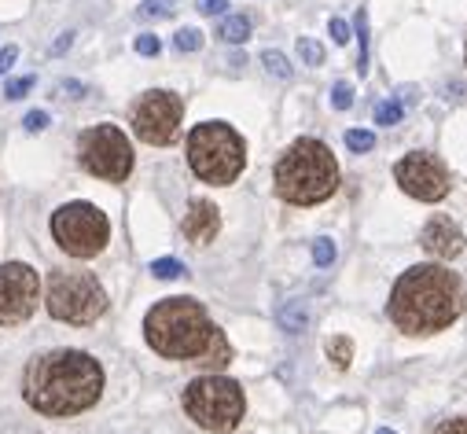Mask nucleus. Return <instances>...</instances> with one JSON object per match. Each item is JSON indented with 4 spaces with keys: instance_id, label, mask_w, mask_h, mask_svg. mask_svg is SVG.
<instances>
[{
    "instance_id": "1",
    "label": "nucleus",
    "mask_w": 467,
    "mask_h": 434,
    "mask_svg": "<svg viewBox=\"0 0 467 434\" xmlns=\"http://www.w3.org/2000/svg\"><path fill=\"white\" fill-rule=\"evenodd\" d=\"M144 339L170 361H195L206 368H224L232 361L228 339L195 298H162L151 305L144 316Z\"/></svg>"
},
{
    "instance_id": "2",
    "label": "nucleus",
    "mask_w": 467,
    "mask_h": 434,
    "mask_svg": "<svg viewBox=\"0 0 467 434\" xmlns=\"http://www.w3.org/2000/svg\"><path fill=\"white\" fill-rule=\"evenodd\" d=\"M26 401L45 416H78L103 394V368L81 350H48L26 365Z\"/></svg>"
},
{
    "instance_id": "3",
    "label": "nucleus",
    "mask_w": 467,
    "mask_h": 434,
    "mask_svg": "<svg viewBox=\"0 0 467 434\" xmlns=\"http://www.w3.org/2000/svg\"><path fill=\"white\" fill-rule=\"evenodd\" d=\"M463 313V284L445 265H412L390 291V320L405 336H434Z\"/></svg>"
},
{
    "instance_id": "4",
    "label": "nucleus",
    "mask_w": 467,
    "mask_h": 434,
    "mask_svg": "<svg viewBox=\"0 0 467 434\" xmlns=\"http://www.w3.org/2000/svg\"><path fill=\"white\" fill-rule=\"evenodd\" d=\"M276 195L284 202H295V206H317L324 199L335 195L338 188V166L331 159V148L313 140V137H302L295 140L280 162H276Z\"/></svg>"
},
{
    "instance_id": "5",
    "label": "nucleus",
    "mask_w": 467,
    "mask_h": 434,
    "mask_svg": "<svg viewBox=\"0 0 467 434\" xmlns=\"http://www.w3.org/2000/svg\"><path fill=\"white\" fill-rule=\"evenodd\" d=\"M244 137L224 122H202L188 133V166L206 184H232L244 173Z\"/></svg>"
},
{
    "instance_id": "6",
    "label": "nucleus",
    "mask_w": 467,
    "mask_h": 434,
    "mask_svg": "<svg viewBox=\"0 0 467 434\" xmlns=\"http://www.w3.org/2000/svg\"><path fill=\"white\" fill-rule=\"evenodd\" d=\"M184 412L202 427V430H232L244 412H247V398L240 390L236 379H224V376H202L192 379L184 387Z\"/></svg>"
},
{
    "instance_id": "7",
    "label": "nucleus",
    "mask_w": 467,
    "mask_h": 434,
    "mask_svg": "<svg viewBox=\"0 0 467 434\" xmlns=\"http://www.w3.org/2000/svg\"><path fill=\"white\" fill-rule=\"evenodd\" d=\"M45 305L63 324H92V320H99L107 313V291L99 287V280L92 273L56 269L48 276Z\"/></svg>"
},
{
    "instance_id": "8",
    "label": "nucleus",
    "mask_w": 467,
    "mask_h": 434,
    "mask_svg": "<svg viewBox=\"0 0 467 434\" xmlns=\"http://www.w3.org/2000/svg\"><path fill=\"white\" fill-rule=\"evenodd\" d=\"M52 236L70 258H96L110 240V222L92 202H67L52 213Z\"/></svg>"
},
{
    "instance_id": "9",
    "label": "nucleus",
    "mask_w": 467,
    "mask_h": 434,
    "mask_svg": "<svg viewBox=\"0 0 467 434\" xmlns=\"http://www.w3.org/2000/svg\"><path fill=\"white\" fill-rule=\"evenodd\" d=\"M78 159L92 177L110 181V184H122L133 173V148H130V140L119 126L85 129L81 144H78Z\"/></svg>"
},
{
    "instance_id": "10",
    "label": "nucleus",
    "mask_w": 467,
    "mask_h": 434,
    "mask_svg": "<svg viewBox=\"0 0 467 434\" xmlns=\"http://www.w3.org/2000/svg\"><path fill=\"white\" fill-rule=\"evenodd\" d=\"M181 119H184V103H181L173 92L151 88V92H144L140 103L133 107V133H137L144 144L166 148V144L177 140Z\"/></svg>"
},
{
    "instance_id": "11",
    "label": "nucleus",
    "mask_w": 467,
    "mask_h": 434,
    "mask_svg": "<svg viewBox=\"0 0 467 434\" xmlns=\"http://www.w3.org/2000/svg\"><path fill=\"white\" fill-rule=\"evenodd\" d=\"M37 294H41V280L30 265L23 262L0 265V324L5 328H16V324L34 316Z\"/></svg>"
},
{
    "instance_id": "12",
    "label": "nucleus",
    "mask_w": 467,
    "mask_h": 434,
    "mask_svg": "<svg viewBox=\"0 0 467 434\" xmlns=\"http://www.w3.org/2000/svg\"><path fill=\"white\" fill-rule=\"evenodd\" d=\"M394 177L401 184L405 195L420 199V202H438L449 195V170L438 155L431 151H412L394 166Z\"/></svg>"
},
{
    "instance_id": "13",
    "label": "nucleus",
    "mask_w": 467,
    "mask_h": 434,
    "mask_svg": "<svg viewBox=\"0 0 467 434\" xmlns=\"http://www.w3.org/2000/svg\"><path fill=\"white\" fill-rule=\"evenodd\" d=\"M420 243H423V251H427L431 258H438V262H452V258L463 254V232H460V225L452 222V217H445V213H434L431 222L423 225Z\"/></svg>"
},
{
    "instance_id": "14",
    "label": "nucleus",
    "mask_w": 467,
    "mask_h": 434,
    "mask_svg": "<svg viewBox=\"0 0 467 434\" xmlns=\"http://www.w3.org/2000/svg\"><path fill=\"white\" fill-rule=\"evenodd\" d=\"M221 229V213L210 199H192L188 213H184V236L195 243V247H206Z\"/></svg>"
},
{
    "instance_id": "15",
    "label": "nucleus",
    "mask_w": 467,
    "mask_h": 434,
    "mask_svg": "<svg viewBox=\"0 0 467 434\" xmlns=\"http://www.w3.org/2000/svg\"><path fill=\"white\" fill-rule=\"evenodd\" d=\"M217 34H221L228 45H244V41L251 37V19H247V16H228Z\"/></svg>"
},
{
    "instance_id": "16",
    "label": "nucleus",
    "mask_w": 467,
    "mask_h": 434,
    "mask_svg": "<svg viewBox=\"0 0 467 434\" xmlns=\"http://www.w3.org/2000/svg\"><path fill=\"white\" fill-rule=\"evenodd\" d=\"M401 115H405V107L398 103V99H383L379 107H376V126H398L401 122Z\"/></svg>"
},
{
    "instance_id": "17",
    "label": "nucleus",
    "mask_w": 467,
    "mask_h": 434,
    "mask_svg": "<svg viewBox=\"0 0 467 434\" xmlns=\"http://www.w3.org/2000/svg\"><path fill=\"white\" fill-rule=\"evenodd\" d=\"M327 357L335 361V368H349V361H354V343L349 339H331L327 343Z\"/></svg>"
},
{
    "instance_id": "18",
    "label": "nucleus",
    "mask_w": 467,
    "mask_h": 434,
    "mask_svg": "<svg viewBox=\"0 0 467 434\" xmlns=\"http://www.w3.org/2000/svg\"><path fill=\"white\" fill-rule=\"evenodd\" d=\"M262 63H265V70L273 74V78H280V81H287L291 78V63H287V56L284 52H262Z\"/></svg>"
},
{
    "instance_id": "19",
    "label": "nucleus",
    "mask_w": 467,
    "mask_h": 434,
    "mask_svg": "<svg viewBox=\"0 0 467 434\" xmlns=\"http://www.w3.org/2000/svg\"><path fill=\"white\" fill-rule=\"evenodd\" d=\"M346 148L358 151V155H361V151H372V148H376V133H368V129H349V133H346Z\"/></svg>"
},
{
    "instance_id": "20",
    "label": "nucleus",
    "mask_w": 467,
    "mask_h": 434,
    "mask_svg": "<svg viewBox=\"0 0 467 434\" xmlns=\"http://www.w3.org/2000/svg\"><path fill=\"white\" fill-rule=\"evenodd\" d=\"M358 37H361V56H358V70H368V12H358Z\"/></svg>"
},
{
    "instance_id": "21",
    "label": "nucleus",
    "mask_w": 467,
    "mask_h": 434,
    "mask_svg": "<svg viewBox=\"0 0 467 434\" xmlns=\"http://www.w3.org/2000/svg\"><path fill=\"white\" fill-rule=\"evenodd\" d=\"M298 56H302L306 67H320L324 63V48L313 37H298Z\"/></svg>"
},
{
    "instance_id": "22",
    "label": "nucleus",
    "mask_w": 467,
    "mask_h": 434,
    "mask_svg": "<svg viewBox=\"0 0 467 434\" xmlns=\"http://www.w3.org/2000/svg\"><path fill=\"white\" fill-rule=\"evenodd\" d=\"M331 107H335V111H349V107H354V85L338 81V85L331 88Z\"/></svg>"
},
{
    "instance_id": "23",
    "label": "nucleus",
    "mask_w": 467,
    "mask_h": 434,
    "mask_svg": "<svg viewBox=\"0 0 467 434\" xmlns=\"http://www.w3.org/2000/svg\"><path fill=\"white\" fill-rule=\"evenodd\" d=\"M173 45H177V52H199L202 48V34L192 30V26H184V30H177Z\"/></svg>"
},
{
    "instance_id": "24",
    "label": "nucleus",
    "mask_w": 467,
    "mask_h": 434,
    "mask_svg": "<svg viewBox=\"0 0 467 434\" xmlns=\"http://www.w3.org/2000/svg\"><path fill=\"white\" fill-rule=\"evenodd\" d=\"M151 273L159 280H177V276H184V265L177 258H159V262H151Z\"/></svg>"
},
{
    "instance_id": "25",
    "label": "nucleus",
    "mask_w": 467,
    "mask_h": 434,
    "mask_svg": "<svg viewBox=\"0 0 467 434\" xmlns=\"http://www.w3.org/2000/svg\"><path fill=\"white\" fill-rule=\"evenodd\" d=\"M140 16L144 19H170L173 16V0H144Z\"/></svg>"
},
{
    "instance_id": "26",
    "label": "nucleus",
    "mask_w": 467,
    "mask_h": 434,
    "mask_svg": "<svg viewBox=\"0 0 467 434\" xmlns=\"http://www.w3.org/2000/svg\"><path fill=\"white\" fill-rule=\"evenodd\" d=\"M30 88H34V78H12V81L5 85V96H8V99H23Z\"/></svg>"
},
{
    "instance_id": "27",
    "label": "nucleus",
    "mask_w": 467,
    "mask_h": 434,
    "mask_svg": "<svg viewBox=\"0 0 467 434\" xmlns=\"http://www.w3.org/2000/svg\"><path fill=\"white\" fill-rule=\"evenodd\" d=\"M313 262L317 265H331L335 262V243L331 240H317L313 243Z\"/></svg>"
},
{
    "instance_id": "28",
    "label": "nucleus",
    "mask_w": 467,
    "mask_h": 434,
    "mask_svg": "<svg viewBox=\"0 0 467 434\" xmlns=\"http://www.w3.org/2000/svg\"><path fill=\"white\" fill-rule=\"evenodd\" d=\"M159 48H162V45H159L155 34H140V37H137V52H140V56H159Z\"/></svg>"
},
{
    "instance_id": "29",
    "label": "nucleus",
    "mask_w": 467,
    "mask_h": 434,
    "mask_svg": "<svg viewBox=\"0 0 467 434\" xmlns=\"http://www.w3.org/2000/svg\"><path fill=\"white\" fill-rule=\"evenodd\" d=\"M327 30H331V41H335V45H346V41H349V26H346L342 19H331Z\"/></svg>"
},
{
    "instance_id": "30",
    "label": "nucleus",
    "mask_w": 467,
    "mask_h": 434,
    "mask_svg": "<svg viewBox=\"0 0 467 434\" xmlns=\"http://www.w3.org/2000/svg\"><path fill=\"white\" fill-rule=\"evenodd\" d=\"M434 434H467V416H460V419H445Z\"/></svg>"
},
{
    "instance_id": "31",
    "label": "nucleus",
    "mask_w": 467,
    "mask_h": 434,
    "mask_svg": "<svg viewBox=\"0 0 467 434\" xmlns=\"http://www.w3.org/2000/svg\"><path fill=\"white\" fill-rule=\"evenodd\" d=\"M23 126H26V129H30V133H41V129H45V126H48V115H45V111H30V115H26V122H23Z\"/></svg>"
},
{
    "instance_id": "32",
    "label": "nucleus",
    "mask_w": 467,
    "mask_h": 434,
    "mask_svg": "<svg viewBox=\"0 0 467 434\" xmlns=\"http://www.w3.org/2000/svg\"><path fill=\"white\" fill-rule=\"evenodd\" d=\"M202 16H221L224 8H228V0H199V5H195Z\"/></svg>"
},
{
    "instance_id": "33",
    "label": "nucleus",
    "mask_w": 467,
    "mask_h": 434,
    "mask_svg": "<svg viewBox=\"0 0 467 434\" xmlns=\"http://www.w3.org/2000/svg\"><path fill=\"white\" fill-rule=\"evenodd\" d=\"M16 56H19L16 48H0V74H5V70L16 63Z\"/></svg>"
},
{
    "instance_id": "34",
    "label": "nucleus",
    "mask_w": 467,
    "mask_h": 434,
    "mask_svg": "<svg viewBox=\"0 0 467 434\" xmlns=\"http://www.w3.org/2000/svg\"><path fill=\"white\" fill-rule=\"evenodd\" d=\"M70 45H74V34H63V37L56 41V48H52V56H63V52H67Z\"/></svg>"
},
{
    "instance_id": "35",
    "label": "nucleus",
    "mask_w": 467,
    "mask_h": 434,
    "mask_svg": "<svg viewBox=\"0 0 467 434\" xmlns=\"http://www.w3.org/2000/svg\"><path fill=\"white\" fill-rule=\"evenodd\" d=\"M376 434H398V430H387V427H383V430H376Z\"/></svg>"
}]
</instances>
